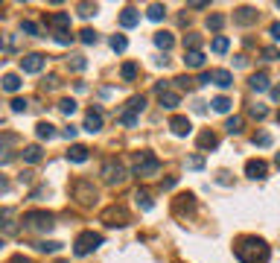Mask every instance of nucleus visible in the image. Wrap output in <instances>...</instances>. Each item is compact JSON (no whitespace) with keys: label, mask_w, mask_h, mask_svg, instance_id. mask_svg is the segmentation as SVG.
Returning <instances> with one entry per match:
<instances>
[{"label":"nucleus","mask_w":280,"mask_h":263,"mask_svg":"<svg viewBox=\"0 0 280 263\" xmlns=\"http://www.w3.org/2000/svg\"><path fill=\"white\" fill-rule=\"evenodd\" d=\"M76 9H79V15H82V18H91V15H97V3H79Z\"/></svg>","instance_id":"nucleus-40"},{"label":"nucleus","mask_w":280,"mask_h":263,"mask_svg":"<svg viewBox=\"0 0 280 263\" xmlns=\"http://www.w3.org/2000/svg\"><path fill=\"white\" fill-rule=\"evenodd\" d=\"M88 152H91L88 146L73 143V146H70V152H67V161H73V164H85V161H88Z\"/></svg>","instance_id":"nucleus-19"},{"label":"nucleus","mask_w":280,"mask_h":263,"mask_svg":"<svg viewBox=\"0 0 280 263\" xmlns=\"http://www.w3.org/2000/svg\"><path fill=\"white\" fill-rule=\"evenodd\" d=\"M70 68H73V70H85V68H88V62H85V56H73V62H70Z\"/></svg>","instance_id":"nucleus-48"},{"label":"nucleus","mask_w":280,"mask_h":263,"mask_svg":"<svg viewBox=\"0 0 280 263\" xmlns=\"http://www.w3.org/2000/svg\"><path fill=\"white\" fill-rule=\"evenodd\" d=\"M178 103H181V94H175V91H164V94H161V105L169 108V111H172Z\"/></svg>","instance_id":"nucleus-25"},{"label":"nucleus","mask_w":280,"mask_h":263,"mask_svg":"<svg viewBox=\"0 0 280 263\" xmlns=\"http://www.w3.org/2000/svg\"><path fill=\"white\" fill-rule=\"evenodd\" d=\"M187 6H190V9H207L210 3H204V0H193V3H187Z\"/></svg>","instance_id":"nucleus-51"},{"label":"nucleus","mask_w":280,"mask_h":263,"mask_svg":"<svg viewBox=\"0 0 280 263\" xmlns=\"http://www.w3.org/2000/svg\"><path fill=\"white\" fill-rule=\"evenodd\" d=\"M12 263H33V257H24V254H15V257H12Z\"/></svg>","instance_id":"nucleus-54"},{"label":"nucleus","mask_w":280,"mask_h":263,"mask_svg":"<svg viewBox=\"0 0 280 263\" xmlns=\"http://www.w3.org/2000/svg\"><path fill=\"white\" fill-rule=\"evenodd\" d=\"M245 175H248V178H254V181H257V178H265V175H268L265 161H260V158H251V161L245 164Z\"/></svg>","instance_id":"nucleus-10"},{"label":"nucleus","mask_w":280,"mask_h":263,"mask_svg":"<svg viewBox=\"0 0 280 263\" xmlns=\"http://www.w3.org/2000/svg\"><path fill=\"white\" fill-rule=\"evenodd\" d=\"M12 111H15V114H24V111H27V100H24V97H15V100H12Z\"/></svg>","instance_id":"nucleus-45"},{"label":"nucleus","mask_w":280,"mask_h":263,"mask_svg":"<svg viewBox=\"0 0 280 263\" xmlns=\"http://www.w3.org/2000/svg\"><path fill=\"white\" fill-rule=\"evenodd\" d=\"M274 164H277V170H280V152H277V158H274Z\"/></svg>","instance_id":"nucleus-58"},{"label":"nucleus","mask_w":280,"mask_h":263,"mask_svg":"<svg viewBox=\"0 0 280 263\" xmlns=\"http://www.w3.org/2000/svg\"><path fill=\"white\" fill-rule=\"evenodd\" d=\"M198 146H201V149H216V146H219V138H216L213 132H201V135H198Z\"/></svg>","instance_id":"nucleus-26"},{"label":"nucleus","mask_w":280,"mask_h":263,"mask_svg":"<svg viewBox=\"0 0 280 263\" xmlns=\"http://www.w3.org/2000/svg\"><path fill=\"white\" fill-rule=\"evenodd\" d=\"M161 173V161L152 152H134V175L137 178H152Z\"/></svg>","instance_id":"nucleus-2"},{"label":"nucleus","mask_w":280,"mask_h":263,"mask_svg":"<svg viewBox=\"0 0 280 263\" xmlns=\"http://www.w3.org/2000/svg\"><path fill=\"white\" fill-rule=\"evenodd\" d=\"M97 38H99V35L94 33L91 27H88V30H82V33H79V41H82V44H97Z\"/></svg>","instance_id":"nucleus-39"},{"label":"nucleus","mask_w":280,"mask_h":263,"mask_svg":"<svg viewBox=\"0 0 280 263\" xmlns=\"http://www.w3.org/2000/svg\"><path fill=\"white\" fill-rule=\"evenodd\" d=\"M50 24H53L59 33H67V27H70V12H56V15L50 18Z\"/></svg>","instance_id":"nucleus-20"},{"label":"nucleus","mask_w":280,"mask_h":263,"mask_svg":"<svg viewBox=\"0 0 280 263\" xmlns=\"http://www.w3.org/2000/svg\"><path fill=\"white\" fill-rule=\"evenodd\" d=\"M210 105H213V111H219V114H228V111H231V100H228V97H216V100H213V103H210Z\"/></svg>","instance_id":"nucleus-32"},{"label":"nucleus","mask_w":280,"mask_h":263,"mask_svg":"<svg viewBox=\"0 0 280 263\" xmlns=\"http://www.w3.org/2000/svg\"><path fill=\"white\" fill-rule=\"evenodd\" d=\"M99 245H102V234L82 231V234L76 237V243H73V254H76V257H88L91 251H97Z\"/></svg>","instance_id":"nucleus-3"},{"label":"nucleus","mask_w":280,"mask_h":263,"mask_svg":"<svg viewBox=\"0 0 280 263\" xmlns=\"http://www.w3.org/2000/svg\"><path fill=\"white\" fill-rule=\"evenodd\" d=\"M268 94H271V100H274V103H280V85L268 88Z\"/></svg>","instance_id":"nucleus-52"},{"label":"nucleus","mask_w":280,"mask_h":263,"mask_svg":"<svg viewBox=\"0 0 280 263\" xmlns=\"http://www.w3.org/2000/svg\"><path fill=\"white\" fill-rule=\"evenodd\" d=\"M169 129H172V135H178V138H187V135L193 132V123L187 120V117H178V114H175V117L169 120Z\"/></svg>","instance_id":"nucleus-11"},{"label":"nucleus","mask_w":280,"mask_h":263,"mask_svg":"<svg viewBox=\"0 0 280 263\" xmlns=\"http://www.w3.org/2000/svg\"><path fill=\"white\" fill-rule=\"evenodd\" d=\"M21 33H27V35H38V24H35V21H21Z\"/></svg>","instance_id":"nucleus-41"},{"label":"nucleus","mask_w":280,"mask_h":263,"mask_svg":"<svg viewBox=\"0 0 280 263\" xmlns=\"http://www.w3.org/2000/svg\"><path fill=\"white\" fill-rule=\"evenodd\" d=\"M248 114H251L254 120H263L268 111H265V105H251V108H248Z\"/></svg>","instance_id":"nucleus-43"},{"label":"nucleus","mask_w":280,"mask_h":263,"mask_svg":"<svg viewBox=\"0 0 280 263\" xmlns=\"http://www.w3.org/2000/svg\"><path fill=\"white\" fill-rule=\"evenodd\" d=\"M76 132H79L76 126H67V129H62V138H65V140H73V138H76Z\"/></svg>","instance_id":"nucleus-49"},{"label":"nucleus","mask_w":280,"mask_h":263,"mask_svg":"<svg viewBox=\"0 0 280 263\" xmlns=\"http://www.w3.org/2000/svg\"><path fill=\"white\" fill-rule=\"evenodd\" d=\"M143 108H146V97H143V94H140V97H132V100L126 103V111H129V114H134V117H137Z\"/></svg>","instance_id":"nucleus-21"},{"label":"nucleus","mask_w":280,"mask_h":263,"mask_svg":"<svg viewBox=\"0 0 280 263\" xmlns=\"http://www.w3.org/2000/svg\"><path fill=\"white\" fill-rule=\"evenodd\" d=\"M21 155H24V161H27V164H38V161H41V146H24V152H21Z\"/></svg>","instance_id":"nucleus-27"},{"label":"nucleus","mask_w":280,"mask_h":263,"mask_svg":"<svg viewBox=\"0 0 280 263\" xmlns=\"http://www.w3.org/2000/svg\"><path fill=\"white\" fill-rule=\"evenodd\" d=\"M268 33H271L274 41H280V24H271V30H268Z\"/></svg>","instance_id":"nucleus-53"},{"label":"nucleus","mask_w":280,"mask_h":263,"mask_svg":"<svg viewBox=\"0 0 280 263\" xmlns=\"http://www.w3.org/2000/svg\"><path fill=\"white\" fill-rule=\"evenodd\" d=\"M277 123H280V111H277Z\"/></svg>","instance_id":"nucleus-61"},{"label":"nucleus","mask_w":280,"mask_h":263,"mask_svg":"<svg viewBox=\"0 0 280 263\" xmlns=\"http://www.w3.org/2000/svg\"><path fill=\"white\" fill-rule=\"evenodd\" d=\"M222 27H225V15H210V18H207V30L219 33Z\"/></svg>","instance_id":"nucleus-37"},{"label":"nucleus","mask_w":280,"mask_h":263,"mask_svg":"<svg viewBox=\"0 0 280 263\" xmlns=\"http://www.w3.org/2000/svg\"><path fill=\"white\" fill-rule=\"evenodd\" d=\"M187 167H190V170H201V167H204V155H190L187 158Z\"/></svg>","instance_id":"nucleus-42"},{"label":"nucleus","mask_w":280,"mask_h":263,"mask_svg":"<svg viewBox=\"0 0 280 263\" xmlns=\"http://www.w3.org/2000/svg\"><path fill=\"white\" fill-rule=\"evenodd\" d=\"M198 85H210V73H201V76H198Z\"/></svg>","instance_id":"nucleus-55"},{"label":"nucleus","mask_w":280,"mask_h":263,"mask_svg":"<svg viewBox=\"0 0 280 263\" xmlns=\"http://www.w3.org/2000/svg\"><path fill=\"white\" fill-rule=\"evenodd\" d=\"M38 251H44V254H56V251H62V243H56V240H41V243H35Z\"/></svg>","instance_id":"nucleus-29"},{"label":"nucleus","mask_w":280,"mask_h":263,"mask_svg":"<svg viewBox=\"0 0 280 263\" xmlns=\"http://www.w3.org/2000/svg\"><path fill=\"white\" fill-rule=\"evenodd\" d=\"M3 91H9V94L21 91V76H18V73H6V76H3Z\"/></svg>","instance_id":"nucleus-24"},{"label":"nucleus","mask_w":280,"mask_h":263,"mask_svg":"<svg viewBox=\"0 0 280 263\" xmlns=\"http://www.w3.org/2000/svg\"><path fill=\"white\" fill-rule=\"evenodd\" d=\"M172 44H175V38L169 33H155V47H161V50H172Z\"/></svg>","instance_id":"nucleus-28"},{"label":"nucleus","mask_w":280,"mask_h":263,"mask_svg":"<svg viewBox=\"0 0 280 263\" xmlns=\"http://www.w3.org/2000/svg\"><path fill=\"white\" fill-rule=\"evenodd\" d=\"M228 47H231V41L225 35H216L213 41H210V50L213 53H228Z\"/></svg>","instance_id":"nucleus-30"},{"label":"nucleus","mask_w":280,"mask_h":263,"mask_svg":"<svg viewBox=\"0 0 280 263\" xmlns=\"http://www.w3.org/2000/svg\"><path fill=\"white\" fill-rule=\"evenodd\" d=\"M44 85H47V88H56V85H59V79H56V76H47V79H44Z\"/></svg>","instance_id":"nucleus-56"},{"label":"nucleus","mask_w":280,"mask_h":263,"mask_svg":"<svg viewBox=\"0 0 280 263\" xmlns=\"http://www.w3.org/2000/svg\"><path fill=\"white\" fill-rule=\"evenodd\" d=\"M102 219H105V225L108 228H123L126 222H129V216H126V210L123 208H108L105 213H102Z\"/></svg>","instance_id":"nucleus-8"},{"label":"nucleus","mask_w":280,"mask_h":263,"mask_svg":"<svg viewBox=\"0 0 280 263\" xmlns=\"http://www.w3.org/2000/svg\"><path fill=\"white\" fill-rule=\"evenodd\" d=\"M99 129H102V111H97V108H91V111L85 114V132L97 135Z\"/></svg>","instance_id":"nucleus-12"},{"label":"nucleus","mask_w":280,"mask_h":263,"mask_svg":"<svg viewBox=\"0 0 280 263\" xmlns=\"http://www.w3.org/2000/svg\"><path fill=\"white\" fill-rule=\"evenodd\" d=\"M146 18H149V21H155V24L164 21V18H166V6H164V3H152V6L146 9Z\"/></svg>","instance_id":"nucleus-22"},{"label":"nucleus","mask_w":280,"mask_h":263,"mask_svg":"<svg viewBox=\"0 0 280 263\" xmlns=\"http://www.w3.org/2000/svg\"><path fill=\"white\" fill-rule=\"evenodd\" d=\"M56 44H62V47L73 44V35H70V33H56Z\"/></svg>","instance_id":"nucleus-46"},{"label":"nucleus","mask_w":280,"mask_h":263,"mask_svg":"<svg viewBox=\"0 0 280 263\" xmlns=\"http://www.w3.org/2000/svg\"><path fill=\"white\" fill-rule=\"evenodd\" d=\"M277 9H280V3H277Z\"/></svg>","instance_id":"nucleus-62"},{"label":"nucleus","mask_w":280,"mask_h":263,"mask_svg":"<svg viewBox=\"0 0 280 263\" xmlns=\"http://www.w3.org/2000/svg\"><path fill=\"white\" fill-rule=\"evenodd\" d=\"M76 108H79V105H76V100H70V97H65V100L59 103V111L67 114V117H70V114H76Z\"/></svg>","instance_id":"nucleus-34"},{"label":"nucleus","mask_w":280,"mask_h":263,"mask_svg":"<svg viewBox=\"0 0 280 263\" xmlns=\"http://www.w3.org/2000/svg\"><path fill=\"white\" fill-rule=\"evenodd\" d=\"M120 76H123L126 82H132L134 76H137V65H134V62H126V65L120 68Z\"/></svg>","instance_id":"nucleus-33"},{"label":"nucleus","mask_w":280,"mask_h":263,"mask_svg":"<svg viewBox=\"0 0 280 263\" xmlns=\"http://www.w3.org/2000/svg\"><path fill=\"white\" fill-rule=\"evenodd\" d=\"M12 143H15V135H9V132L0 135V164H9V161H12V152H9Z\"/></svg>","instance_id":"nucleus-15"},{"label":"nucleus","mask_w":280,"mask_h":263,"mask_svg":"<svg viewBox=\"0 0 280 263\" xmlns=\"http://www.w3.org/2000/svg\"><path fill=\"white\" fill-rule=\"evenodd\" d=\"M210 82L216 88H231L233 85V73L231 70H210Z\"/></svg>","instance_id":"nucleus-14"},{"label":"nucleus","mask_w":280,"mask_h":263,"mask_svg":"<svg viewBox=\"0 0 280 263\" xmlns=\"http://www.w3.org/2000/svg\"><path fill=\"white\" fill-rule=\"evenodd\" d=\"M263 59H265V62H274V59H280V50H277V47H265Z\"/></svg>","instance_id":"nucleus-47"},{"label":"nucleus","mask_w":280,"mask_h":263,"mask_svg":"<svg viewBox=\"0 0 280 263\" xmlns=\"http://www.w3.org/2000/svg\"><path fill=\"white\" fill-rule=\"evenodd\" d=\"M175 82H178V88H193V79H187V76H178Z\"/></svg>","instance_id":"nucleus-50"},{"label":"nucleus","mask_w":280,"mask_h":263,"mask_svg":"<svg viewBox=\"0 0 280 263\" xmlns=\"http://www.w3.org/2000/svg\"><path fill=\"white\" fill-rule=\"evenodd\" d=\"M6 190H9V181H6V178L0 175V193H6Z\"/></svg>","instance_id":"nucleus-57"},{"label":"nucleus","mask_w":280,"mask_h":263,"mask_svg":"<svg viewBox=\"0 0 280 263\" xmlns=\"http://www.w3.org/2000/svg\"><path fill=\"white\" fill-rule=\"evenodd\" d=\"M137 21H140V12H137L134 6H126V9L120 12V27H123V30H132V27H137Z\"/></svg>","instance_id":"nucleus-13"},{"label":"nucleus","mask_w":280,"mask_h":263,"mask_svg":"<svg viewBox=\"0 0 280 263\" xmlns=\"http://www.w3.org/2000/svg\"><path fill=\"white\" fill-rule=\"evenodd\" d=\"M99 175H102V181H105V184H123L129 173H126V167H123V164H120L117 158H108V161L102 164Z\"/></svg>","instance_id":"nucleus-5"},{"label":"nucleus","mask_w":280,"mask_h":263,"mask_svg":"<svg viewBox=\"0 0 280 263\" xmlns=\"http://www.w3.org/2000/svg\"><path fill=\"white\" fill-rule=\"evenodd\" d=\"M254 146H271V135H268V132L254 135Z\"/></svg>","instance_id":"nucleus-44"},{"label":"nucleus","mask_w":280,"mask_h":263,"mask_svg":"<svg viewBox=\"0 0 280 263\" xmlns=\"http://www.w3.org/2000/svg\"><path fill=\"white\" fill-rule=\"evenodd\" d=\"M0 251H3V240H0Z\"/></svg>","instance_id":"nucleus-60"},{"label":"nucleus","mask_w":280,"mask_h":263,"mask_svg":"<svg viewBox=\"0 0 280 263\" xmlns=\"http://www.w3.org/2000/svg\"><path fill=\"white\" fill-rule=\"evenodd\" d=\"M233 254L239 263H265L268 260V245L260 237H242L233 245Z\"/></svg>","instance_id":"nucleus-1"},{"label":"nucleus","mask_w":280,"mask_h":263,"mask_svg":"<svg viewBox=\"0 0 280 263\" xmlns=\"http://www.w3.org/2000/svg\"><path fill=\"white\" fill-rule=\"evenodd\" d=\"M257 18H260V12H257L254 6H239V9L233 12V21H236V24H242V27H248V24H257Z\"/></svg>","instance_id":"nucleus-9"},{"label":"nucleus","mask_w":280,"mask_h":263,"mask_svg":"<svg viewBox=\"0 0 280 263\" xmlns=\"http://www.w3.org/2000/svg\"><path fill=\"white\" fill-rule=\"evenodd\" d=\"M248 85H251V91H257V94H263V91H268V76H265L263 70L260 73H251V79H248Z\"/></svg>","instance_id":"nucleus-18"},{"label":"nucleus","mask_w":280,"mask_h":263,"mask_svg":"<svg viewBox=\"0 0 280 263\" xmlns=\"http://www.w3.org/2000/svg\"><path fill=\"white\" fill-rule=\"evenodd\" d=\"M44 65H47V59H44L41 53H30V56L21 59V70H24V73H41Z\"/></svg>","instance_id":"nucleus-7"},{"label":"nucleus","mask_w":280,"mask_h":263,"mask_svg":"<svg viewBox=\"0 0 280 263\" xmlns=\"http://www.w3.org/2000/svg\"><path fill=\"white\" fill-rule=\"evenodd\" d=\"M134 199H137V205H140L143 210H152V205H155V202H152V196H149L146 190H137V193H134Z\"/></svg>","instance_id":"nucleus-35"},{"label":"nucleus","mask_w":280,"mask_h":263,"mask_svg":"<svg viewBox=\"0 0 280 263\" xmlns=\"http://www.w3.org/2000/svg\"><path fill=\"white\" fill-rule=\"evenodd\" d=\"M0 225H3V231H6V234H15V231H18L15 213H12L9 208H0Z\"/></svg>","instance_id":"nucleus-17"},{"label":"nucleus","mask_w":280,"mask_h":263,"mask_svg":"<svg viewBox=\"0 0 280 263\" xmlns=\"http://www.w3.org/2000/svg\"><path fill=\"white\" fill-rule=\"evenodd\" d=\"M198 44H201V35H196V33L184 35V50H198Z\"/></svg>","instance_id":"nucleus-36"},{"label":"nucleus","mask_w":280,"mask_h":263,"mask_svg":"<svg viewBox=\"0 0 280 263\" xmlns=\"http://www.w3.org/2000/svg\"><path fill=\"white\" fill-rule=\"evenodd\" d=\"M53 225L56 222H53L50 210H30V213H24V228H30V231H50Z\"/></svg>","instance_id":"nucleus-4"},{"label":"nucleus","mask_w":280,"mask_h":263,"mask_svg":"<svg viewBox=\"0 0 280 263\" xmlns=\"http://www.w3.org/2000/svg\"><path fill=\"white\" fill-rule=\"evenodd\" d=\"M35 135H38L41 140H50V138H56L59 132H56V126H53V123H38V126H35Z\"/></svg>","instance_id":"nucleus-23"},{"label":"nucleus","mask_w":280,"mask_h":263,"mask_svg":"<svg viewBox=\"0 0 280 263\" xmlns=\"http://www.w3.org/2000/svg\"><path fill=\"white\" fill-rule=\"evenodd\" d=\"M0 47H3V35H0Z\"/></svg>","instance_id":"nucleus-59"},{"label":"nucleus","mask_w":280,"mask_h":263,"mask_svg":"<svg viewBox=\"0 0 280 263\" xmlns=\"http://www.w3.org/2000/svg\"><path fill=\"white\" fill-rule=\"evenodd\" d=\"M126 47H129V41H126V35H114V38H111V50H114V53H123V50H126Z\"/></svg>","instance_id":"nucleus-38"},{"label":"nucleus","mask_w":280,"mask_h":263,"mask_svg":"<svg viewBox=\"0 0 280 263\" xmlns=\"http://www.w3.org/2000/svg\"><path fill=\"white\" fill-rule=\"evenodd\" d=\"M184 65L193 68V70L204 68V53L201 50H184Z\"/></svg>","instance_id":"nucleus-16"},{"label":"nucleus","mask_w":280,"mask_h":263,"mask_svg":"<svg viewBox=\"0 0 280 263\" xmlns=\"http://www.w3.org/2000/svg\"><path fill=\"white\" fill-rule=\"evenodd\" d=\"M225 132L228 135H239L242 132V117H228L225 120Z\"/></svg>","instance_id":"nucleus-31"},{"label":"nucleus","mask_w":280,"mask_h":263,"mask_svg":"<svg viewBox=\"0 0 280 263\" xmlns=\"http://www.w3.org/2000/svg\"><path fill=\"white\" fill-rule=\"evenodd\" d=\"M73 196L79 199V205H94V202H97V187H94V181L79 178V181L73 184Z\"/></svg>","instance_id":"nucleus-6"}]
</instances>
